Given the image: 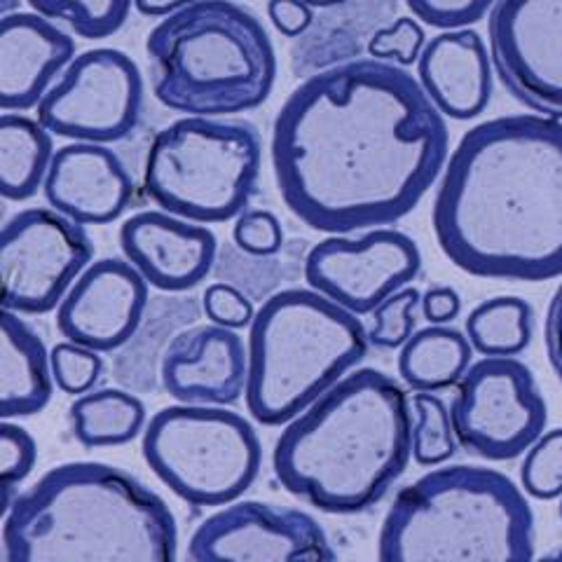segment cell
<instances>
[{
    "instance_id": "4fadbf2b",
    "label": "cell",
    "mask_w": 562,
    "mask_h": 562,
    "mask_svg": "<svg viewBox=\"0 0 562 562\" xmlns=\"http://www.w3.org/2000/svg\"><path fill=\"white\" fill-rule=\"evenodd\" d=\"M487 43L504 90L532 113L562 120V0H497Z\"/></svg>"
},
{
    "instance_id": "83f0119b",
    "label": "cell",
    "mask_w": 562,
    "mask_h": 562,
    "mask_svg": "<svg viewBox=\"0 0 562 562\" xmlns=\"http://www.w3.org/2000/svg\"><path fill=\"white\" fill-rule=\"evenodd\" d=\"M413 408V460L419 467H441L452 460L457 434L452 413L441 396L434 392H415L411 396Z\"/></svg>"
},
{
    "instance_id": "603a6c76",
    "label": "cell",
    "mask_w": 562,
    "mask_h": 562,
    "mask_svg": "<svg viewBox=\"0 0 562 562\" xmlns=\"http://www.w3.org/2000/svg\"><path fill=\"white\" fill-rule=\"evenodd\" d=\"M314 26L303 35V45L293 47V68H328L333 61L357 57L373 33L394 20L396 0H347V3L319 10Z\"/></svg>"
},
{
    "instance_id": "ee69618b",
    "label": "cell",
    "mask_w": 562,
    "mask_h": 562,
    "mask_svg": "<svg viewBox=\"0 0 562 562\" xmlns=\"http://www.w3.org/2000/svg\"><path fill=\"white\" fill-rule=\"evenodd\" d=\"M551 560H562V547H558L553 553H549Z\"/></svg>"
},
{
    "instance_id": "ac0fdd59",
    "label": "cell",
    "mask_w": 562,
    "mask_h": 562,
    "mask_svg": "<svg viewBox=\"0 0 562 562\" xmlns=\"http://www.w3.org/2000/svg\"><path fill=\"white\" fill-rule=\"evenodd\" d=\"M122 254L150 286L179 293L211 274L218 254L216 235L169 211H140L120 227Z\"/></svg>"
},
{
    "instance_id": "7402d4cb",
    "label": "cell",
    "mask_w": 562,
    "mask_h": 562,
    "mask_svg": "<svg viewBox=\"0 0 562 562\" xmlns=\"http://www.w3.org/2000/svg\"><path fill=\"white\" fill-rule=\"evenodd\" d=\"M52 359L41 333L20 312L3 310L0 322V415L31 417L52 398Z\"/></svg>"
},
{
    "instance_id": "52a82bcc",
    "label": "cell",
    "mask_w": 562,
    "mask_h": 562,
    "mask_svg": "<svg viewBox=\"0 0 562 562\" xmlns=\"http://www.w3.org/2000/svg\"><path fill=\"white\" fill-rule=\"evenodd\" d=\"M355 312L314 289H281L249 326L246 408L266 427L289 425L368 357Z\"/></svg>"
},
{
    "instance_id": "e575fe53",
    "label": "cell",
    "mask_w": 562,
    "mask_h": 562,
    "mask_svg": "<svg viewBox=\"0 0 562 562\" xmlns=\"http://www.w3.org/2000/svg\"><path fill=\"white\" fill-rule=\"evenodd\" d=\"M233 241L241 254L268 258L284 246V227L268 209H246L233 225Z\"/></svg>"
},
{
    "instance_id": "5b68a950",
    "label": "cell",
    "mask_w": 562,
    "mask_h": 562,
    "mask_svg": "<svg viewBox=\"0 0 562 562\" xmlns=\"http://www.w3.org/2000/svg\"><path fill=\"white\" fill-rule=\"evenodd\" d=\"M535 514L525 492L495 469L441 467L403 487L386 512L382 562L535 560Z\"/></svg>"
},
{
    "instance_id": "cb8c5ba5",
    "label": "cell",
    "mask_w": 562,
    "mask_h": 562,
    "mask_svg": "<svg viewBox=\"0 0 562 562\" xmlns=\"http://www.w3.org/2000/svg\"><path fill=\"white\" fill-rule=\"evenodd\" d=\"M473 347L464 333L448 324L415 330L401 347L398 375L413 392H443L469 371Z\"/></svg>"
},
{
    "instance_id": "7bdbcfd3",
    "label": "cell",
    "mask_w": 562,
    "mask_h": 562,
    "mask_svg": "<svg viewBox=\"0 0 562 562\" xmlns=\"http://www.w3.org/2000/svg\"><path fill=\"white\" fill-rule=\"evenodd\" d=\"M16 5H20V0H0V12H3V16L12 14V12H16L14 10Z\"/></svg>"
},
{
    "instance_id": "e0dca14e",
    "label": "cell",
    "mask_w": 562,
    "mask_h": 562,
    "mask_svg": "<svg viewBox=\"0 0 562 562\" xmlns=\"http://www.w3.org/2000/svg\"><path fill=\"white\" fill-rule=\"evenodd\" d=\"M157 378L181 403L231 406L246 394L249 345L218 324L179 330L162 349Z\"/></svg>"
},
{
    "instance_id": "9c48e42d",
    "label": "cell",
    "mask_w": 562,
    "mask_h": 562,
    "mask_svg": "<svg viewBox=\"0 0 562 562\" xmlns=\"http://www.w3.org/2000/svg\"><path fill=\"white\" fill-rule=\"evenodd\" d=\"M144 457L173 495L192 506H225L254 485L262 446L249 419L223 406L181 403L144 429Z\"/></svg>"
},
{
    "instance_id": "1f68e13d",
    "label": "cell",
    "mask_w": 562,
    "mask_h": 562,
    "mask_svg": "<svg viewBox=\"0 0 562 562\" xmlns=\"http://www.w3.org/2000/svg\"><path fill=\"white\" fill-rule=\"evenodd\" d=\"M427 43L429 41L425 26H422L417 16H396L392 24H386L373 33L366 52L373 59L406 68L419 61Z\"/></svg>"
},
{
    "instance_id": "d6a6232c",
    "label": "cell",
    "mask_w": 562,
    "mask_h": 562,
    "mask_svg": "<svg viewBox=\"0 0 562 562\" xmlns=\"http://www.w3.org/2000/svg\"><path fill=\"white\" fill-rule=\"evenodd\" d=\"M49 359L57 386L61 392L74 396L92 392L103 373L101 351L76 345L70 340L52 347Z\"/></svg>"
},
{
    "instance_id": "44dd1931",
    "label": "cell",
    "mask_w": 562,
    "mask_h": 562,
    "mask_svg": "<svg viewBox=\"0 0 562 562\" xmlns=\"http://www.w3.org/2000/svg\"><path fill=\"white\" fill-rule=\"evenodd\" d=\"M483 35L473 29L441 31L427 43L417 61L419 85L450 120H473L492 101L495 76Z\"/></svg>"
},
{
    "instance_id": "b9f144b4",
    "label": "cell",
    "mask_w": 562,
    "mask_h": 562,
    "mask_svg": "<svg viewBox=\"0 0 562 562\" xmlns=\"http://www.w3.org/2000/svg\"><path fill=\"white\" fill-rule=\"evenodd\" d=\"M307 5H312L314 10H330V8H338L342 3H347V0H305Z\"/></svg>"
},
{
    "instance_id": "60d3db41",
    "label": "cell",
    "mask_w": 562,
    "mask_h": 562,
    "mask_svg": "<svg viewBox=\"0 0 562 562\" xmlns=\"http://www.w3.org/2000/svg\"><path fill=\"white\" fill-rule=\"evenodd\" d=\"M190 3H195V0H134V8L140 14L160 20V16H169L173 12L188 8Z\"/></svg>"
},
{
    "instance_id": "74e56055",
    "label": "cell",
    "mask_w": 562,
    "mask_h": 562,
    "mask_svg": "<svg viewBox=\"0 0 562 562\" xmlns=\"http://www.w3.org/2000/svg\"><path fill=\"white\" fill-rule=\"evenodd\" d=\"M268 16L281 35L295 41L303 38L316 22V12L305 0H270Z\"/></svg>"
},
{
    "instance_id": "d590c367",
    "label": "cell",
    "mask_w": 562,
    "mask_h": 562,
    "mask_svg": "<svg viewBox=\"0 0 562 562\" xmlns=\"http://www.w3.org/2000/svg\"><path fill=\"white\" fill-rule=\"evenodd\" d=\"M495 3L497 0H406L413 16L441 31L479 24Z\"/></svg>"
},
{
    "instance_id": "8fae6325",
    "label": "cell",
    "mask_w": 562,
    "mask_h": 562,
    "mask_svg": "<svg viewBox=\"0 0 562 562\" xmlns=\"http://www.w3.org/2000/svg\"><path fill=\"white\" fill-rule=\"evenodd\" d=\"M94 244L85 225L57 209H24L0 235L3 310L47 314L92 266Z\"/></svg>"
},
{
    "instance_id": "277c9868",
    "label": "cell",
    "mask_w": 562,
    "mask_h": 562,
    "mask_svg": "<svg viewBox=\"0 0 562 562\" xmlns=\"http://www.w3.org/2000/svg\"><path fill=\"white\" fill-rule=\"evenodd\" d=\"M5 562H169L179 558L171 508L132 473L66 462L3 508Z\"/></svg>"
},
{
    "instance_id": "d4e9b609",
    "label": "cell",
    "mask_w": 562,
    "mask_h": 562,
    "mask_svg": "<svg viewBox=\"0 0 562 562\" xmlns=\"http://www.w3.org/2000/svg\"><path fill=\"white\" fill-rule=\"evenodd\" d=\"M52 132L41 120L22 113H3L0 117V192L10 202H24L45 186L55 157Z\"/></svg>"
},
{
    "instance_id": "8d00e7d4",
    "label": "cell",
    "mask_w": 562,
    "mask_h": 562,
    "mask_svg": "<svg viewBox=\"0 0 562 562\" xmlns=\"http://www.w3.org/2000/svg\"><path fill=\"white\" fill-rule=\"evenodd\" d=\"M202 310L211 319V324H218L233 330L251 326L256 316L249 295L233 284H225V281H216V284L206 286L202 295Z\"/></svg>"
},
{
    "instance_id": "f1b7e54d",
    "label": "cell",
    "mask_w": 562,
    "mask_h": 562,
    "mask_svg": "<svg viewBox=\"0 0 562 562\" xmlns=\"http://www.w3.org/2000/svg\"><path fill=\"white\" fill-rule=\"evenodd\" d=\"M47 20H57L70 26L87 41H101L125 26L134 0H26Z\"/></svg>"
},
{
    "instance_id": "ba28073f",
    "label": "cell",
    "mask_w": 562,
    "mask_h": 562,
    "mask_svg": "<svg viewBox=\"0 0 562 562\" xmlns=\"http://www.w3.org/2000/svg\"><path fill=\"white\" fill-rule=\"evenodd\" d=\"M260 169L262 138L251 122L186 115L153 136L144 190L173 216L225 223L249 206Z\"/></svg>"
},
{
    "instance_id": "f546056e",
    "label": "cell",
    "mask_w": 562,
    "mask_h": 562,
    "mask_svg": "<svg viewBox=\"0 0 562 562\" xmlns=\"http://www.w3.org/2000/svg\"><path fill=\"white\" fill-rule=\"evenodd\" d=\"M520 483L525 495L539 502L562 497V427L543 431L527 448L520 464Z\"/></svg>"
},
{
    "instance_id": "3957f363",
    "label": "cell",
    "mask_w": 562,
    "mask_h": 562,
    "mask_svg": "<svg viewBox=\"0 0 562 562\" xmlns=\"http://www.w3.org/2000/svg\"><path fill=\"white\" fill-rule=\"evenodd\" d=\"M413 457V408L375 368L347 373L289 422L274 446V476L326 514H361L382 502Z\"/></svg>"
},
{
    "instance_id": "484cf974",
    "label": "cell",
    "mask_w": 562,
    "mask_h": 562,
    "mask_svg": "<svg viewBox=\"0 0 562 562\" xmlns=\"http://www.w3.org/2000/svg\"><path fill=\"white\" fill-rule=\"evenodd\" d=\"M76 441L85 448H111L132 443L144 431L146 406L125 390H92L70 406Z\"/></svg>"
},
{
    "instance_id": "7c38bea8",
    "label": "cell",
    "mask_w": 562,
    "mask_h": 562,
    "mask_svg": "<svg viewBox=\"0 0 562 562\" xmlns=\"http://www.w3.org/2000/svg\"><path fill=\"white\" fill-rule=\"evenodd\" d=\"M144 111V76L120 49H87L70 61L38 103L41 125L64 138L115 144L127 138Z\"/></svg>"
},
{
    "instance_id": "7a4b0ae2",
    "label": "cell",
    "mask_w": 562,
    "mask_h": 562,
    "mask_svg": "<svg viewBox=\"0 0 562 562\" xmlns=\"http://www.w3.org/2000/svg\"><path fill=\"white\" fill-rule=\"evenodd\" d=\"M431 223L438 246L471 277H562V120L502 115L450 153Z\"/></svg>"
},
{
    "instance_id": "6da1fadb",
    "label": "cell",
    "mask_w": 562,
    "mask_h": 562,
    "mask_svg": "<svg viewBox=\"0 0 562 562\" xmlns=\"http://www.w3.org/2000/svg\"><path fill=\"white\" fill-rule=\"evenodd\" d=\"M450 157L446 115L406 68L351 59L314 70L272 125V169L295 218L328 235L394 225Z\"/></svg>"
},
{
    "instance_id": "30bf717a",
    "label": "cell",
    "mask_w": 562,
    "mask_h": 562,
    "mask_svg": "<svg viewBox=\"0 0 562 562\" xmlns=\"http://www.w3.org/2000/svg\"><path fill=\"white\" fill-rule=\"evenodd\" d=\"M452 425L460 446L487 462H508L547 431L549 408L530 368L516 357H485L457 382Z\"/></svg>"
},
{
    "instance_id": "4dcf8cb0",
    "label": "cell",
    "mask_w": 562,
    "mask_h": 562,
    "mask_svg": "<svg viewBox=\"0 0 562 562\" xmlns=\"http://www.w3.org/2000/svg\"><path fill=\"white\" fill-rule=\"evenodd\" d=\"M422 303V293L415 286H406L392 293L371 312V328L368 340L380 349L403 347L415 333L417 307Z\"/></svg>"
},
{
    "instance_id": "4316f807",
    "label": "cell",
    "mask_w": 562,
    "mask_h": 562,
    "mask_svg": "<svg viewBox=\"0 0 562 562\" xmlns=\"http://www.w3.org/2000/svg\"><path fill=\"white\" fill-rule=\"evenodd\" d=\"M464 328L479 355L518 357L532 342L535 312L518 295H495L469 312Z\"/></svg>"
},
{
    "instance_id": "f35d334b",
    "label": "cell",
    "mask_w": 562,
    "mask_h": 562,
    "mask_svg": "<svg viewBox=\"0 0 562 562\" xmlns=\"http://www.w3.org/2000/svg\"><path fill=\"white\" fill-rule=\"evenodd\" d=\"M419 307L429 324H452L462 312V297L452 286H431L422 293Z\"/></svg>"
},
{
    "instance_id": "d6986e66",
    "label": "cell",
    "mask_w": 562,
    "mask_h": 562,
    "mask_svg": "<svg viewBox=\"0 0 562 562\" xmlns=\"http://www.w3.org/2000/svg\"><path fill=\"white\" fill-rule=\"evenodd\" d=\"M43 190L52 209L82 225L113 223L134 200V181L120 155L87 140L55 153Z\"/></svg>"
},
{
    "instance_id": "ffe728a7",
    "label": "cell",
    "mask_w": 562,
    "mask_h": 562,
    "mask_svg": "<svg viewBox=\"0 0 562 562\" xmlns=\"http://www.w3.org/2000/svg\"><path fill=\"white\" fill-rule=\"evenodd\" d=\"M76 59V41L38 12H12L0 22V109L24 113L49 92Z\"/></svg>"
},
{
    "instance_id": "ab89813d",
    "label": "cell",
    "mask_w": 562,
    "mask_h": 562,
    "mask_svg": "<svg viewBox=\"0 0 562 562\" xmlns=\"http://www.w3.org/2000/svg\"><path fill=\"white\" fill-rule=\"evenodd\" d=\"M543 338H547V351H549L551 368L562 384V281L549 303L547 324H543Z\"/></svg>"
},
{
    "instance_id": "5bb4252c",
    "label": "cell",
    "mask_w": 562,
    "mask_h": 562,
    "mask_svg": "<svg viewBox=\"0 0 562 562\" xmlns=\"http://www.w3.org/2000/svg\"><path fill=\"white\" fill-rule=\"evenodd\" d=\"M419 272L417 241L390 225L373 227L361 237H326L312 246L303 266L310 289L357 316L371 314L392 293L406 289Z\"/></svg>"
},
{
    "instance_id": "2e32d148",
    "label": "cell",
    "mask_w": 562,
    "mask_h": 562,
    "mask_svg": "<svg viewBox=\"0 0 562 562\" xmlns=\"http://www.w3.org/2000/svg\"><path fill=\"white\" fill-rule=\"evenodd\" d=\"M148 312V281L130 260L92 262L68 289L57 310V328L70 342L94 351L125 347Z\"/></svg>"
},
{
    "instance_id": "9a60e30c",
    "label": "cell",
    "mask_w": 562,
    "mask_h": 562,
    "mask_svg": "<svg viewBox=\"0 0 562 562\" xmlns=\"http://www.w3.org/2000/svg\"><path fill=\"white\" fill-rule=\"evenodd\" d=\"M195 562H328L338 560L324 527L301 508L244 499L198 525L188 543Z\"/></svg>"
},
{
    "instance_id": "8992f818",
    "label": "cell",
    "mask_w": 562,
    "mask_h": 562,
    "mask_svg": "<svg viewBox=\"0 0 562 562\" xmlns=\"http://www.w3.org/2000/svg\"><path fill=\"white\" fill-rule=\"evenodd\" d=\"M153 94L165 109L227 117L256 111L277 80V52L258 16L233 0H195L146 38Z\"/></svg>"
},
{
    "instance_id": "836d02e7",
    "label": "cell",
    "mask_w": 562,
    "mask_h": 562,
    "mask_svg": "<svg viewBox=\"0 0 562 562\" xmlns=\"http://www.w3.org/2000/svg\"><path fill=\"white\" fill-rule=\"evenodd\" d=\"M38 460V446L33 436L10 419L0 427V490H3V508L14 499L12 490L20 485Z\"/></svg>"
},
{
    "instance_id": "f6af8a7d",
    "label": "cell",
    "mask_w": 562,
    "mask_h": 562,
    "mask_svg": "<svg viewBox=\"0 0 562 562\" xmlns=\"http://www.w3.org/2000/svg\"><path fill=\"white\" fill-rule=\"evenodd\" d=\"M558 514H560V518H562V497H560V506H558Z\"/></svg>"
}]
</instances>
